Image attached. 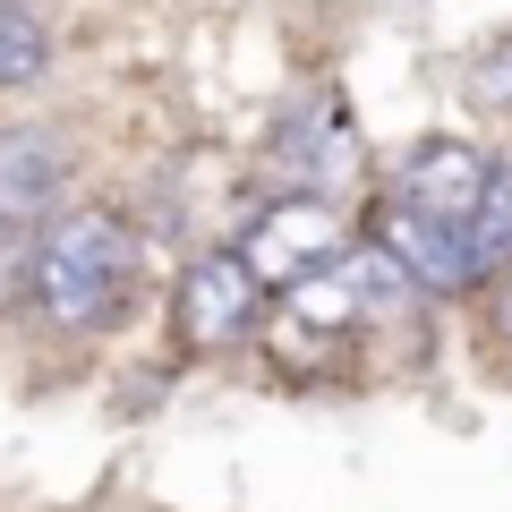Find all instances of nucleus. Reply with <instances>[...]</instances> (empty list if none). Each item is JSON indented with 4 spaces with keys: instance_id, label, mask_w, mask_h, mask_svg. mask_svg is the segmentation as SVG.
I'll return each mask as SVG.
<instances>
[{
    "instance_id": "nucleus-1",
    "label": "nucleus",
    "mask_w": 512,
    "mask_h": 512,
    "mask_svg": "<svg viewBox=\"0 0 512 512\" xmlns=\"http://www.w3.org/2000/svg\"><path fill=\"white\" fill-rule=\"evenodd\" d=\"M26 291H35V308L52 316V325H69V333L103 325V316L120 308V291H128V222L103 214V205L60 214L52 231H43L35 265H26Z\"/></svg>"
},
{
    "instance_id": "nucleus-2",
    "label": "nucleus",
    "mask_w": 512,
    "mask_h": 512,
    "mask_svg": "<svg viewBox=\"0 0 512 512\" xmlns=\"http://www.w3.org/2000/svg\"><path fill=\"white\" fill-rule=\"evenodd\" d=\"M342 222L325 214L316 197H282L265 205V214L239 231V265H248L256 282H282V291H299V282H316L325 265H342Z\"/></svg>"
},
{
    "instance_id": "nucleus-3",
    "label": "nucleus",
    "mask_w": 512,
    "mask_h": 512,
    "mask_svg": "<svg viewBox=\"0 0 512 512\" xmlns=\"http://www.w3.org/2000/svg\"><path fill=\"white\" fill-rule=\"evenodd\" d=\"M487 197H495V163L478 146H461V137L410 146L402 180H393V205H410V214H427V222H461V231H478Z\"/></svg>"
},
{
    "instance_id": "nucleus-4",
    "label": "nucleus",
    "mask_w": 512,
    "mask_h": 512,
    "mask_svg": "<svg viewBox=\"0 0 512 512\" xmlns=\"http://www.w3.org/2000/svg\"><path fill=\"white\" fill-rule=\"evenodd\" d=\"M256 308H265V282L239 265V248L197 256V265L180 274V299H171V316H180V333H188L197 350L248 342V333H256Z\"/></svg>"
},
{
    "instance_id": "nucleus-5",
    "label": "nucleus",
    "mask_w": 512,
    "mask_h": 512,
    "mask_svg": "<svg viewBox=\"0 0 512 512\" xmlns=\"http://www.w3.org/2000/svg\"><path fill=\"white\" fill-rule=\"evenodd\" d=\"M384 248L410 265V282L419 291H461V282L487 274V256H478V231H461V222H427L410 214V205H384Z\"/></svg>"
},
{
    "instance_id": "nucleus-6",
    "label": "nucleus",
    "mask_w": 512,
    "mask_h": 512,
    "mask_svg": "<svg viewBox=\"0 0 512 512\" xmlns=\"http://www.w3.org/2000/svg\"><path fill=\"white\" fill-rule=\"evenodd\" d=\"M69 180V154H60L52 128H0V231H26L60 205Z\"/></svg>"
},
{
    "instance_id": "nucleus-7",
    "label": "nucleus",
    "mask_w": 512,
    "mask_h": 512,
    "mask_svg": "<svg viewBox=\"0 0 512 512\" xmlns=\"http://www.w3.org/2000/svg\"><path fill=\"white\" fill-rule=\"evenodd\" d=\"M359 316H367V299H359V282H350L342 265H325L316 282L291 291V333H350Z\"/></svg>"
},
{
    "instance_id": "nucleus-8",
    "label": "nucleus",
    "mask_w": 512,
    "mask_h": 512,
    "mask_svg": "<svg viewBox=\"0 0 512 512\" xmlns=\"http://www.w3.org/2000/svg\"><path fill=\"white\" fill-rule=\"evenodd\" d=\"M43 69H52V26L35 9H18V0H0V94L35 86Z\"/></svg>"
},
{
    "instance_id": "nucleus-9",
    "label": "nucleus",
    "mask_w": 512,
    "mask_h": 512,
    "mask_svg": "<svg viewBox=\"0 0 512 512\" xmlns=\"http://www.w3.org/2000/svg\"><path fill=\"white\" fill-rule=\"evenodd\" d=\"M342 274L359 282L367 316H384V308H402V299L419 291V282H410V265H402V256H393V248H384V239H376V248H350V256H342Z\"/></svg>"
},
{
    "instance_id": "nucleus-10",
    "label": "nucleus",
    "mask_w": 512,
    "mask_h": 512,
    "mask_svg": "<svg viewBox=\"0 0 512 512\" xmlns=\"http://www.w3.org/2000/svg\"><path fill=\"white\" fill-rule=\"evenodd\" d=\"M470 103L495 111V120H512V35H495L487 52L470 60Z\"/></svg>"
},
{
    "instance_id": "nucleus-11",
    "label": "nucleus",
    "mask_w": 512,
    "mask_h": 512,
    "mask_svg": "<svg viewBox=\"0 0 512 512\" xmlns=\"http://www.w3.org/2000/svg\"><path fill=\"white\" fill-rule=\"evenodd\" d=\"M478 256H487V265L512 256V171H495V197H487V214H478Z\"/></svg>"
},
{
    "instance_id": "nucleus-12",
    "label": "nucleus",
    "mask_w": 512,
    "mask_h": 512,
    "mask_svg": "<svg viewBox=\"0 0 512 512\" xmlns=\"http://www.w3.org/2000/svg\"><path fill=\"white\" fill-rule=\"evenodd\" d=\"M504 333H512V291H504Z\"/></svg>"
},
{
    "instance_id": "nucleus-13",
    "label": "nucleus",
    "mask_w": 512,
    "mask_h": 512,
    "mask_svg": "<svg viewBox=\"0 0 512 512\" xmlns=\"http://www.w3.org/2000/svg\"><path fill=\"white\" fill-rule=\"evenodd\" d=\"M18 9H26V0H18Z\"/></svg>"
}]
</instances>
